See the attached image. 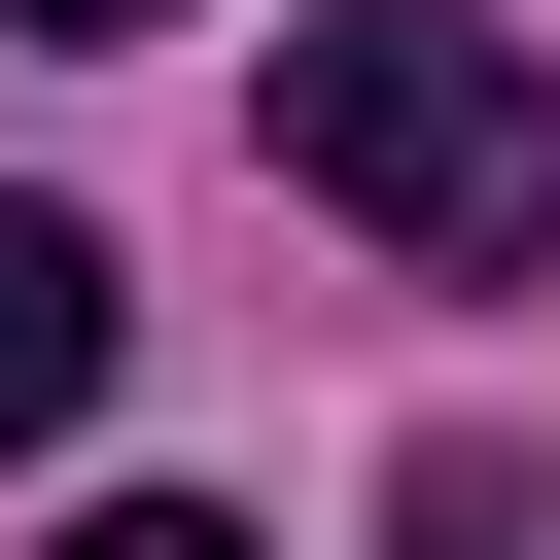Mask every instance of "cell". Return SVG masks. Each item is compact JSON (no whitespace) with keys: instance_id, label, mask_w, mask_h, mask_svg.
I'll return each mask as SVG.
<instances>
[{"instance_id":"6da1fadb","label":"cell","mask_w":560,"mask_h":560,"mask_svg":"<svg viewBox=\"0 0 560 560\" xmlns=\"http://www.w3.org/2000/svg\"><path fill=\"white\" fill-rule=\"evenodd\" d=\"M280 175H315L350 245H420V280H525V245H560V70H525L490 0H315V35H280Z\"/></svg>"},{"instance_id":"3957f363","label":"cell","mask_w":560,"mask_h":560,"mask_svg":"<svg viewBox=\"0 0 560 560\" xmlns=\"http://www.w3.org/2000/svg\"><path fill=\"white\" fill-rule=\"evenodd\" d=\"M385 560H525V455L455 420V455H385Z\"/></svg>"},{"instance_id":"7a4b0ae2","label":"cell","mask_w":560,"mask_h":560,"mask_svg":"<svg viewBox=\"0 0 560 560\" xmlns=\"http://www.w3.org/2000/svg\"><path fill=\"white\" fill-rule=\"evenodd\" d=\"M105 420V210H0V455Z\"/></svg>"},{"instance_id":"5b68a950","label":"cell","mask_w":560,"mask_h":560,"mask_svg":"<svg viewBox=\"0 0 560 560\" xmlns=\"http://www.w3.org/2000/svg\"><path fill=\"white\" fill-rule=\"evenodd\" d=\"M0 35H175V0H0Z\"/></svg>"},{"instance_id":"277c9868","label":"cell","mask_w":560,"mask_h":560,"mask_svg":"<svg viewBox=\"0 0 560 560\" xmlns=\"http://www.w3.org/2000/svg\"><path fill=\"white\" fill-rule=\"evenodd\" d=\"M35 560H245V525H210V490H105V525H35Z\"/></svg>"}]
</instances>
